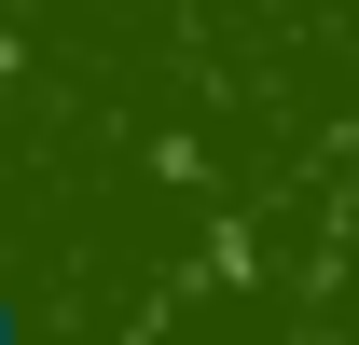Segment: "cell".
<instances>
[{
	"instance_id": "obj_1",
	"label": "cell",
	"mask_w": 359,
	"mask_h": 345,
	"mask_svg": "<svg viewBox=\"0 0 359 345\" xmlns=\"http://www.w3.org/2000/svg\"><path fill=\"white\" fill-rule=\"evenodd\" d=\"M0 345H28V290H14V276H0Z\"/></svg>"
}]
</instances>
